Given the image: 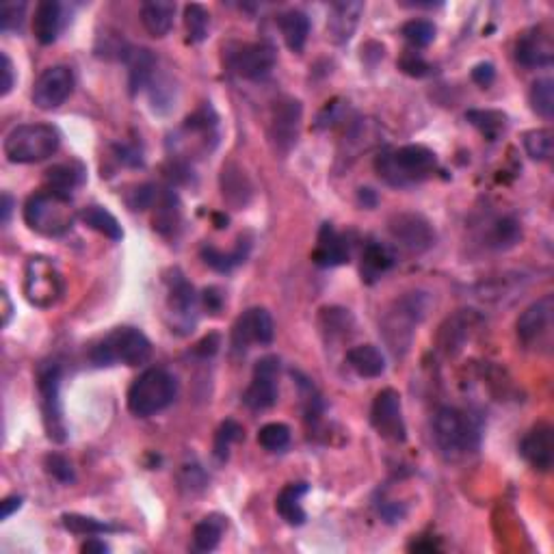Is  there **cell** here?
<instances>
[{
	"label": "cell",
	"instance_id": "obj_35",
	"mask_svg": "<svg viewBox=\"0 0 554 554\" xmlns=\"http://www.w3.org/2000/svg\"><path fill=\"white\" fill-rule=\"evenodd\" d=\"M226 520L221 516H206L193 530V548L198 552H210L219 546Z\"/></svg>",
	"mask_w": 554,
	"mask_h": 554
},
{
	"label": "cell",
	"instance_id": "obj_15",
	"mask_svg": "<svg viewBox=\"0 0 554 554\" xmlns=\"http://www.w3.org/2000/svg\"><path fill=\"white\" fill-rule=\"evenodd\" d=\"M273 335H276V326H273V316L268 315L265 307H251L237 318L232 327V349L237 354H245L251 343L271 345Z\"/></svg>",
	"mask_w": 554,
	"mask_h": 554
},
{
	"label": "cell",
	"instance_id": "obj_9",
	"mask_svg": "<svg viewBox=\"0 0 554 554\" xmlns=\"http://www.w3.org/2000/svg\"><path fill=\"white\" fill-rule=\"evenodd\" d=\"M65 284L59 268L44 256H33L24 268V296L39 310H50L63 299Z\"/></svg>",
	"mask_w": 554,
	"mask_h": 554
},
{
	"label": "cell",
	"instance_id": "obj_30",
	"mask_svg": "<svg viewBox=\"0 0 554 554\" xmlns=\"http://www.w3.org/2000/svg\"><path fill=\"white\" fill-rule=\"evenodd\" d=\"M128 67H131V87L132 92L148 87L156 76V57L145 48H132L124 54Z\"/></svg>",
	"mask_w": 554,
	"mask_h": 554
},
{
	"label": "cell",
	"instance_id": "obj_47",
	"mask_svg": "<svg viewBox=\"0 0 554 554\" xmlns=\"http://www.w3.org/2000/svg\"><path fill=\"white\" fill-rule=\"evenodd\" d=\"M46 472L50 477H54L59 483H74L76 472L74 466L70 463V459H65L59 452H53V455L46 457Z\"/></svg>",
	"mask_w": 554,
	"mask_h": 554
},
{
	"label": "cell",
	"instance_id": "obj_53",
	"mask_svg": "<svg viewBox=\"0 0 554 554\" xmlns=\"http://www.w3.org/2000/svg\"><path fill=\"white\" fill-rule=\"evenodd\" d=\"M0 507H3V511H0V518L3 520H9L11 513L18 511V509L22 507V496H9L5 498L3 502H0Z\"/></svg>",
	"mask_w": 554,
	"mask_h": 554
},
{
	"label": "cell",
	"instance_id": "obj_14",
	"mask_svg": "<svg viewBox=\"0 0 554 554\" xmlns=\"http://www.w3.org/2000/svg\"><path fill=\"white\" fill-rule=\"evenodd\" d=\"M74 92V74L67 65H53L42 72L33 87V104L42 111L59 109Z\"/></svg>",
	"mask_w": 554,
	"mask_h": 554
},
{
	"label": "cell",
	"instance_id": "obj_17",
	"mask_svg": "<svg viewBox=\"0 0 554 554\" xmlns=\"http://www.w3.org/2000/svg\"><path fill=\"white\" fill-rule=\"evenodd\" d=\"M277 63V53L271 44H243L237 48V53L229 54V65L238 76L248 81H260L268 76Z\"/></svg>",
	"mask_w": 554,
	"mask_h": 554
},
{
	"label": "cell",
	"instance_id": "obj_32",
	"mask_svg": "<svg viewBox=\"0 0 554 554\" xmlns=\"http://www.w3.org/2000/svg\"><path fill=\"white\" fill-rule=\"evenodd\" d=\"M394 265V256L392 251L382 243H368L366 249L362 254V279L364 282L373 284L384 276L385 271H390Z\"/></svg>",
	"mask_w": 554,
	"mask_h": 554
},
{
	"label": "cell",
	"instance_id": "obj_37",
	"mask_svg": "<svg viewBox=\"0 0 554 554\" xmlns=\"http://www.w3.org/2000/svg\"><path fill=\"white\" fill-rule=\"evenodd\" d=\"M530 109L544 120H552L554 115V83L552 78H539L530 85L529 92Z\"/></svg>",
	"mask_w": 554,
	"mask_h": 554
},
{
	"label": "cell",
	"instance_id": "obj_22",
	"mask_svg": "<svg viewBox=\"0 0 554 554\" xmlns=\"http://www.w3.org/2000/svg\"><path fill=\"white\" fill-rule=\"evenodd\" d=\"M312 260L318 267H340L345 262H349V248H346V240L335 232L332 223H323L321 232H318L316 249L312 254Z\"/></svg>",
	"mask_w": 554,
	"mask_h": 554
},
{
	"label": "cell",
	"instance_id": "obj_24",
	"mask_svg": "<svg viewBox=\"0 0 554 554\" xmlns=\"http://www.w3.org/2000/svg\"><path fill=\"white\" fill-rule=\"evenodd\" d=\"M251 191H254V189H251L249 178L245 176V171L240 170L238 165L234 163L223 165L221 193L223 199H226L229 206H234V209H243V206H248L251 199Z\"/></svg>",
	"mask_w": 554,
	"mask_h": 554
},
{
	"label": "cell",
	"instance_id": "obj_52",
	"mask_svg": "<svg viewBox=\"0 0 554 554\" xmlns=\"http://www.w3.org/2000/svg\"><path fill=\"white\" fill-rule=\"evenodd\" d=\"M0 59H3V85H0L3 89H0V93H3V96H9L11 87H14V65H11L7 53L0 54Z\"/></svg>",
	"mask_w": 554,
	"mask_h": 554
},
{
	"label": "cell",
	"instance_id": "obj_56",
	"mask_svg": "<svg viewBox=\"0 0 554 554\" xmlns=\"http://www.w3.org/2000/svg\"><path fill=\"white\" fill-rule=\"evenodd\" d=\"M11 206H14V199L9 198L7 193L3 195V223L5 226H7L9 223V215H11Z\"/></svg>",
	"mask_w": 554,
	"mask_h": 554
},
{
	"label": "cell",
	"instance_id": "obj_41",
	"mask_svg": "<svg viewBox=\"0 0 554 554\" xmlns=\"http://www.w3.org/2000/svg\"><path fill=\"white\" fill-rule=\"evenodd\" d=\"M63 526L70 533L74 535H102V533H113L115 526L109 522H100L96 518H87V516H78V513H63Z\"/></svg>",
	"mask_w": 554,
	"mask_h": 554
},
{
	"label": "cell",
	"instance_id": "obj_42",
	"mask_svg": "<svg viewBox=\"0 0 554 554\" xmlns=\"http://www.w3.org/2000/svg\"><path fill=\"white\" fill-rule=\"evenodd\" d=\"M524 150L526 154L530 156L533 160H550L552 156V131H548V128H537V131H529L524 134Z\"/></svg>",
	"mask_w": 554,
	"mask_h": 554
},
{
	"label": "cell",
	"instance_id": "obj_46",
	"mask_svg": "<svg viewBox=\"0 0 554 554\" xmlns=\"http://www.w3.org/2000/svg\"><path fill=\"white\" fill-rule=\"evenodd\" d=\"M24 11L26 3H15V0H9V3H3L0 7V29L5 33L9 31H20L22 22H24Z\"/></svg>",
	"mask_w": 554,
	"mask_h": 554
},
{
	"label": "cell",
	"instance_id": "obj_44",
	"mask_svg": "<svg viewBox=\"0 0 554 554\" xmlns=\"http://www.w3.org/2000/svg\"><path fill=\"white\" fill-rule=\"evenodd\" d=\"M258 444L268 452H282L290 444V429L282 423H268L260 429Z\"/></svg>",
	"mask_w": 554,
	"mask_h": 554
},
{
	"label": "cell",
	"instance_id": "obj_25",
	"mask_svg": "<svg viewBox=\"0 0 554 554\" xmlns=\"http://www.w3.org/2000/svg\"><path fill=\"white\" fill-rule=\"evenodd\" d=\"M85 180V167L78 160H70V163L54 165L53 170L46 171V184L48 191L61 195V198L72 199V191L81 187Z\"/></svg>",
	"mask_w": 554,
	"mask_h": 554
},
{
	"label": "cell",
	"instance_id": "obj_54",
	"mask_svg": "<svg viewBox=\"0 0 554 554\" xmlns=\"http://www.w3.org/2000/svg\"><path fill=\"white\" fill-rule=\"evenodd\" d=\"M81 550L85 554H104L109 552V546H106L102 539H98V537H92V539H87L85 544H83Z\"/></svg>",
	"mask_w": 554,
	"mask_h": 554
},
{
	"label": "cell",
	"instance_id": "obj_26",
	"mask_svg": "<svg viewBox=\"0 0 554 554\" xmlns=\"http://www.w3.org/2000/svg\"><path fill=\"white\" fill-rule=\"evenodd\" d=\"M154 206H156L154 229H159L163 237H173L176 229L180 228V221H182L180 199H178V195L170 191V189H165V191L159 193Z\"/></svg>",
	"mask_w": 554,
	"mask_h": 554
},
{
	"label": "cell",
	"instance_id": "obj_1",
	"mask_svg": "<svg viewBox=\"0 0 554 554\" xmlns=\"http://www.w3.org/2000/svg\"><path fill=\"white\" fill-rule=\"evenodd\" d=\"M438 167V159L424 145H403L385 150L374 159V171L392 187H410L427 180Z\"/></svg>",
	"mask_w": 554,
	"mask_h": 554
},
{
	"label": "cell",
	"instance_id": "obj_10",
	"mask_svg": "<svg viewBox=\"0 0 554 554\" xmlns=\"http://www.w3.org/2000/svg\"><path fill=\"white\" fill-rule=\"evenodd\" d=\"M167 310L171 315V332L182 335L191 334L198 321V295H195L193 284L187 282L178 268H173L171 276L167 277Z\"/></svg>",
	"mask_w": 554,
	"mask_h": 554
},
{
	"label": "cell",
	"instance_id": "obj_38",
	"mask_svg": "<svg viewBox=\"0 0 554 554\" xmlns=\"http://www.w3.org/2000/svg\"><path fill=\"white\" fill-rule=\"evenodd\" d=\"M522 238V229H520L518 221L511 217H502L491 223V229L488 234V245L494 249H509Z\"/></svg>",
	"mask_w": 554,
	"mask_h": 554
},
{
	"label": "cell",
	"instance_id": "obj_23",
	"mask_svg": "<svg viewBox=\"0 0 554 554\" xmlns=\"http://www.w3.org/2000/svg\"><path fill=\"white\" fill-rule=\"evenodd\" d=\"M61 29H63V7L54 0L39 3L35 7V18H33V33L37 42L50 46L57 42Z\"/></svg>",
	"mask_w": 554,
	"mask_h": 554
},
{
	"label": "cell",
	"instance_id": "obj_21",
	"mask_svg": "<svg viewBox=\"0 0 554 554\" xmlns=\"http://www.w3.org/2000/svg\"><path fill=\"white\" fill-rule=\"evenodd\" d=\"M364 14V3L357 0H346V3H334L329 9L327 20V35L335 44H345L354 37V33L360 24Z\"/></svg>",
	"mask_w": 554,
	"mask_h": 554
},
{
	"label": "cell",
	"instance_id": "obj_5",
	"mask_svg": "<svg viewBox=\"0 0 554 554\" xmlns=\"http://www.w3.org/2000/svg\"><path fill=\"white\" fill-rule=\"evenodd\" d=\"M24 221L33 232L42 237H63L74 223L72 199L61 198L48 189L33 193L24 204Z\"/></svg>",
	"mask_w": 554,
	"mask_h": 554
},
{
	"label": "cell",
	"instance_id": "obj_49",
	"mask_svg": "<svg viewBox=\"0 0 554 554\" xmlns=\"http://www.w3.org/2000/svg\"><path fill=\"white\" fill-rule=\"evenodd\" d=\"M201 304H204V307L210 312V315H219L221 307H223L221 290L215 288V287L206 288L204 293H201Z\"/></svg>",
	"mask_w": 554,
	"mask_h": 554
},
{
	"label": "cell",
	"instance_id": "obj_20",
	"mask_svg": "<svg viewBox=\"0 0 554 554\" xmlns=\"http://www.w3.org/2000/svg\"><path fill=\"white\" fill-rule=\"evenodd\" d=\"M520 452L535 470L548 472L554 462V438L550 424H535L520 444Z\"/></svg>",
	"mask_w": 554,
	"mask_h": 554
},
{
	"label": "cell",
	"instance_id": "obj_45",
	"mask_svg": "<svg viewBox=\"0 0 554 554\" xmlns=\"http://www.w3.org/2000/svg\"><path fill=\"white\" fill-rule=\"evenodd\" d=\"M401 33L413 48H424L435 39V24L429 20H410L403 24Z\"/></svg>",
	"mask_w": 554,
	"mask_h": 554
},
{
	"label": "cell",
	"instance_id": "obj_4",
	"mask_svg": "<svg viewBox=\"0 0 554 554\" xmlns=\"http://www.w3.org/2000/svg\"><path fill=\"white\" fill-rule=\"evenodd\" d=\"M435 444L444 459L459 462L479 449V429L463 412L455 407H442L433 421Z\"/></svg>",
	"mask_w": 554,
	"mask_h": 554
},
{
	"label": "cell",
	"instance_id": "obj_27",
	"mask_svg": "<svg viewBox=\"0 0 554 554\" xmlns=\"http://www.w3.org/2000/svg\"><path fill=\"white\" fill-rule=\"evenodd\" d=\"M346 362L360 377H382L385 371V357L374 345H357L346 351Z\"/></svg>",
	"mask_w": 554,
	"mask_h": 554
},
{
	"label": "cell",
	"instance_id": "obj_43",
	"mask_svg": "<svg viewBox=\"0 0 554 554\" xmlns=\"http://www.w3.org/2000/svg\"><path fill=\"white\" fill-rule=\"evenodd\" d=\"M243 438H245V431L237 421L221 423V427L217 429L215 435V457L219 459V462H228L232 444H237V442H240Z\"/></svg>",
	"mask_w": 554,
	"mask_h": 554
},
{
	"label": "cell",
	"instance_id": "obj_18",
	"mask_svg": "<svg viewBox=\"0 0 554 554\" xmlns=\"http://www.w3.org/2000/svg\"><path fill=\"white\" fill-rule=\"evenodd\" d=\"M552 312H554L552 295L541 296L539 301H535V304L526 307L516 323L520 343L526 346H535L544 343L548 335H550Z\"/></svg>",
	"mask_w": 554,
	"mask_h": 554
},
{
	"label": "cell",
	"instance_id": "obj_36",
	"mask_svg": "<svg viewBox=\"0 0 554 554\" xmlns=\"http://www.w3.org/2000/svg\"><path fill=\"white\" fill-rule=\"evenodd\" d=\"M468 327H470V321L466 318V315H455L452 318H449V321L442 326L440 349L446 351L449 355H455L457 351L462 349L463 340H466Z\"/></svg>",
	"mask_w": 554,
	"mask_h": 554
},
{
	"label": "cell",
	"instance_id": "obj_55",
	"mask_svg": "<svg viewBox=\"0 0 554 554\" xmlns=\"http://www.w3.org/2000/svg\"><path fill=\"white\" fill-rule=\"evenodd\" d=\"M3 304H5V312H3V326L7 327L9 326V318H11V312H14V306H11V301H9V295H7V290H3Z\"/></svg>",
	"mask_w": 554,
	"mask_h": 554
},
{
	"label": "cell",
	"instance_id": "obj_40",
	"mask_svg": "<svg viewBox=\"0 0 554 554\" xmlns=\"http://www.w3.org/2000/svg\"><path fill=\"white\" fill-rule=\"evenodd\" d=\"M248 249H243V245H238L232 254H223V251L212 248V245H204V248H201V260L210 268H215V271L229 273L234 267L240 265V262H245V258H248Z\"/></svg>",
	"mask_w": 554,
	"mask_h": 554
},
{
	"label": "cell",
	"instance_id": "obj_16",
	"mask_svg": "<svg viewBox=\"0 0 554 554\" xmlns=\"http://www.w3.org/2000/svg\"><path fill=\"white\" fill-rule=\"evenodd\" d=\"M277 374L279 360L276 355H267L256 362L254 377H251L249 388L245 390V405L254 412L268 410L277 401Z\"/></svg>",
	"mask_w": 554,
	"mask_h": 554
},
{
	"label": "cell",
	"instance_id": "obj_31",
	"mask_svg": "<svg viewBox=\"0 0 554 554\" xmlns=\"http://www.w3.org/2000/svg\"><path fill=\"white\" fill-rule=\"evenodd\" d=\"M279 31H282L284 42L293 53H301L310 35V20L304 11H287L279 15Z\"/></svg>",
	"mask_w": 554,
	"mask_h": 554
},
{
	"label": "cell",
	"instance_id": "obj_6",
	"mask_svg": "<svg viewBox=\"0 0 554 554\" xmlns=\"http://www.w3.org/2000/svg\"><path fill=\"white\" fill-rule=\"evenodd\" d=\"M152 357V345L143 332L134 327H117L102 343H98L92 351V360L96 366H141Z\"/></svg>",
	"mask_w": 554,
	"mask_h": 554
},
{
	"label": "cell",
	"instance_id": "obj_2",
	"mask_svg": "<svg viewBox=\"0 0 554 554\" xmlns=\"http://www.w3.org/2000/svg\"><path fill=\"white\" fill-rule=\"evenodd\" d=\"M61 134L50 124H22L5 139V156L15 165L42 163L59 150Z\"/></svg>",
	"mask_w": 554,
	"mask_h": 554
},
{
	"label": "cell",
	"instance_id": "obj_7",
	"mask_svg": "<svg viewBox=\"0 0 554 554\" xmlns=\"http://www.w3.org/2000/svg\"><path fill=\"white\" fill-rule=\"evenodd\" d=\"M427 312V296L424 293H410L401 296L394 307L384 318V338L394 355H403L412 345L413 329L424 318Z\"/></svg>",
	"mask_w": 554,
	"mask_h": 554
},
{
	"label": "cell",
	"instance_id": "obj_28",
	"mask_svg": "<svg viewBox=\"0 0 554 554\" xmlns=\"http://www.w3.org/2000/svg\"><path fill=\"white\" fill-rule=\"evenodd\" d=\"M176 5L167 0H150L141 5V22L152 37H165L173 26Z\"/></svg>",
	"mask_w": 554,
	"mask_h": 554
},
{
	"label": "cell",
	"instance_id": "obj_39",
	"mask_svg": "<svg viewBox=\"0 0 554 554\" xmlns=\"http://www.w3.org/2000/svg\"><path fill=\"white\" fill-rule=\"evenodd\" d=\"M210 14L201 5L191 3L184 7V29H187V39L191 44L204 42L209 35Z\"/></svg>",
	"mask_w": 554,
	"mask_h": 554
},
{
	"label": "cell",
	"instance_id": "obj_50",
	"mask_svg": "<svg viewBox=\"0 0 554 554\" xmlns=\"http://www.w3.org/2000/svg\"><path fill=\"white\" fill-rule=\"evenodd\" d=\"M494 78H496V70L491 63H479L472 70V81L481 87H490L491 83H494Z\"/></svg>",
	"mask_w": 554,
	"mask_h": 554
},
{
	"label": "cell",
	"instance_id": "obj_12",
	"mask_svg": "<svg viewBox=\"0 0 554 554\" xmlns=\"http://www.w3.org/2000/svg\"><path fill=\"white\" fill-rule=\"evenodd\" d=\"M301 117L304 109L295 98H282L273 106L271 124H268V139L279 154H288L295 148L301 131Z\"/></svg>",
	"mask_w": 554,
	"mask_h": 554
},
{
	"label": "cell",
	"instance_id": "obj_48",
	"mask_svg": "<svg viewBox=\"0 0 554 554\" xmlns=\"http://www.w3.org/2000/svg\"><path fill=\"white\" fill-rule=\"evenodd\" d=\"M399 67L405 72L407 76H413V78H423V76L431 74V65L418 53L403 54L399 61Z\"/></svg>",
	"mask_w": 554,
	"mask_h": 554
},
{
	"label": "cell",
	"instance_id": "obj_11",
	"mask_svg": "<svg viewBox=\"0 0 554 554\" xmlns=\"http://www.w3.org/2000/svg\"><path fill=\"white\" fill-rule=\"evenodd\" d=\"M388 232L390 238L407 254H424L435 243V232L431 223L421 215H413V212H401V215L392 217Z\"/></svg>",
	"mask_w": 554,
	"mask_h": 554
},
{
	"label": "cell",
	"instance_id": "obj_29",
	"mask_svg": "<svg viewBox=\"0 0 554 554\" xmlns=\"http://www.w3.org/2000/svg\"><path fill=\"white\" fill-rule=\"evenodd\" d=\"M307 494V483H290L277 494L276 509L277 513L290 526H301L306 522V511L301 507V498Z\"/></svg>",
	"mask_w": 554,
	"mask_h": 554
},
{
	"label": "cell",
	"instance_id": "obj_3",
	"mask_svg": "<svg viewBox=\"0 0 554 554\" xmlns=\"http://www.w3.org/2000/svg\"><path fill=\"white\" fill-rule=\"evenodd\" d=\"M178 394V382L163 368H150L134 379L128 390V410L139 418H150L167 410Z\"/></svg>",
	"mask_w": 554,
	"mask_h": 554
},
{
	"label": "cell",
	"instance_id": "obj_34",
	"mask_svg": "<svg viewBox=\"0 0 554 554\" xmlns=\"http://www.w3.org/2000/svg\"><path fill=\"white\" fill-rule=\"evenodd\" d=\"M466 120L474 128H477V131L483 134L485 139H490V141H496V139L507 131V115L502 113V111H494V109L477 111L474 109V111H468Z\"/></svg>",
	"mask_w": 554,
	"mask_h": 554
},
{
	"label": "cell",
	"instance_id": "obj_8",
	"mask_svg": "<svg viewBox=\"0 0 554 554\" xmlns=\"http://www.w3.org/2000/svg\"><path fill=\"white\" fill-rule=\"evenodd\" d=\"M39 405H42L44 429L50 442L63 444L67 440V427L61 403V366L57 362H44L37 368Z\"/></svg>",
	"mask_w": 554,
	"mask_h": 554
},
{
	"label": "cell",
	"instance_id": "obj_33",
	"mask_svg": "<svg viewBox=\"0 0 554 554\" xmlns=\"http://www.w3.org/2000/svg\"><path fill=\"white\" fill-rule=\"evenodd\" d=\"M81 219L87 228L96 229L98 234H102V237L111 238V240H121V237H124L120 221H117L109 210L102 209V206L93 204V206H87V209H83Z\"/></svg>",
	"mask_w": 554,
	"mask_h": 554
},
{
	"label": "cell",
	"instance_id": "obj_51",
	"mask_svg": "<svg viewBox=\"0 0 554 554\" xmlns=\"http://www.w3.org/2000/svg\"><path fill=\"white\" fill-rule=\"evenodd\" d=\"M219 346H221L219 335L210 334V335H206V338L201 340L198 346H195V354H198L199 357H210V355H215L217 351H219Z\"/></svg>",
	"mask_w": 554,
	"mask_h": 554
},
{
	"label": "cell",
	"instance_id": "obj_19",
	"mask_svg": "<svg viewBox=\"0 0 554 554\" xmlns=\"http://www.w3.org/2000/svg\"><path fill=\"white\" fill-rule=\"evenodd\" d=\"M516 59L520 65L530 67H548L554 61V46L550 33L544 29L526 31L516 44Z\"/></svg>",
	"mask_w": 554,
	"mask_h": 554
},
{
	"label": "cell",
	"instance_id": "obj_13",
	"mask_svg": "<svg viewBox=\"0 0 554 554\" xmlns=\"http://www.w3.org/2000/svg\"><path fill=\"white\" fill-rule=\"evenodd\" d=\"M371 423L374 431L382 435L384 440L401 444L407 438V427L403 421L401 410V394L396 390L385 388L374 396L373 410H371Z\"/></svg>",
	"mask_w": 554,
	"mask_h": 554
}]
</instances>
